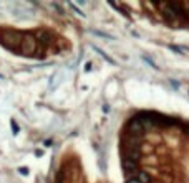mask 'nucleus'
I'll return each mask as SVG.
<instances>
[{"instance_id": "obj_1", "label": "nucleus", "mask_w": 189, "mask_h": 183, "mask_svg": "<svg viewBox=\"0 0 189 183\" xmlns=\"http://www.w3.org/2000/svg\"><path fill=\"white\" fill-rule=\"evenodd\" d=\"M126 131H128V134L133 137V139H139V137L144 135L146 129L143 127V124L139 122V119L134 117V119H131V121L128 122V125H126Z\"/></svg>"}, {"instance_id": "obj_2", "label": "nucleus", "mask_w": 189, "mask_h": 183, "mask_svg": "<svg viewBox=\"0 0 189 183\" xmlns=\"http://www.w3.org/2000/svg\"><path fill=\"white\" fill-rule=\"evenodd\" d=\"M131 181H138V183H149V181H151V177H149V175L146 173V172L138 170V172H136V175H134V177L128 178V181H126V183H131Z\"/></svg>"}, {"instance_id": "obj_3", "label": "nucleus", "mask_w": 189, "mask_h": 183, "mask_svg": "<svg viewBox=\"0 0 189 183\" xmlns=\"http://www.w3.org/2000/svg\"><path fill=\"white\" fill-rule=\"evenodd\" d=\"M123 168H124V173L128 175V178H131V177H134L136 175V163L134 162H129V160H123Z\"/></svg>"}, {"instance_id": "obj_4", "label": "nucleus", "mask_w": 189, "mask_h": 183, "mask_svg": "<svg viewBox=\"0 0 189 183\" xmlns=\"http://www.w3.org/2000/svg\"><path fill=\"white\" fill-rule=\"evenodd\" d=\"M23 50H27L25 51L27 55H31V50H35V38L33 36L27 35V36L23 38Z\"/></svg>"}, {"instance_id": "obj_5", "label": "nucleus", "mask_w": 189, "mask_h": 183, "mask_svg": "<svg viewBox=\"0 0 189 183\" xmlns=\"http://www.w3.org/2000/svg\"><path fill=\"white\" fill-rule=\"evenodd\" d=\"M139 157H141V152H139V149H128L126 150V160L129 162H138Z\"/></svg>"}, {"instance_id": "obj_6", "label": "nucleus", "mask_w": 189, "mask_h": 183, "mask_svg": "<svg viewBox=\"0 0 189 183\" xmlns=\"http://www.w3.org/2000/svg\"><path fill=\"white\" fill-rule=\"evenodd\" d=\"M37 38H38V41L40 43H43V45H48L51 41V36H50V33L48 31H45V30H40L37 33Z\"/></svg>"}, {"instance_id": "obj_7", "label": "nucleus", "mask_w": 189, "mask_h": 183, "mask_svg": "<svg viewBox=\"0 0 189 183\" xmlns=\"http://www.w3.org/2000/svg\"><path fill=\"white\" fill-rule=\"evenodd\" d=\"M65 178H66V170H65V167H61L60 170H58V173H57V180H55V183H66Z\"/></svg>"}, {"instance_id": "obj_8", "label": "nucleus", "mask_w": 189, "mask_h": 183, "mask_svg": "<svg viewBox=\"0 0 189 183\" xmlns=\"http://www.w3.org/2000/svg\"><path fill=\"white\" fill-rule=\"evenodd\" d=\"M93 50H94V51H96V53H98V55H100V56H103V58H104V59H106V61H108V63H111V65H114V61H113V59H111V58H110V56H108V55H106V53H104L103 50H100V48H96V46H93Z\"/></svg>"}, {"instance_id": "obj_9", "label": "nucleus", "mask_w": 189, "mask_h": 183, "mask_svg": "<svg viewBox=\"0 0 189 183\" xmlns=\"http://www.w3.org/2000/svg\"><path fill=\"white\" fill-rule=\"evenodd\" d=\"M110 7H113V8H118V12H120V13H121V15H124V17H126V18H129V15H128V12H126V10H123V8H121V7H120V5H118V3H116V2H110Z\"/></svg>"}, {"instance_id": "obj_10", "label": "nucleus", "mask_w": 189, "mask_h": 183, "mask_svg": "<svg viewBox=\"0 0 189 183\" xmlns=\"http://www.w3.org/2000/svg\"><path fill=\"white\" fill-rule=\"evenodd\" d=\"M91 33L93 35H98V36H101V38H106V40H111V38H113V36H110V35L103 33V31H98V30H91Z\"/></svg>"}, {"instance_id": "obj_11", "label": "nucleus", "mask_w": 189, "mask_h": 183, "mask_svg": "<svg viewBox=\"0 0 189 183\" xmlns=\"http://www.w3.org/2000/svg\"><path fill=\"white\" fill-rule=\"evenodd\" d=\"M10 125H12V132H13V135H17V134H18V125H17V122L13 121H10Z\"/></svg>"}, {"instance_id": "obj_12", "label": "nucleus", "mask_w": 189, "mask_h": 183, "mask_svg": "<svg viewBox=\"0 0 189 183\" xmlns=\"http://www.w3.org/2000/svg\"><path fill=\"white\" fill-rule=\"evenodd\" d=\"M143 59H144V61H146V63H148V65H149V66H153V68H156V69H158V65H156V63H154V61H153V59H149V58H148V56H144V55H143Z\"/></svg>"}, {"instance_id": "obj_13", "label": "nucleus", "mask_w": 189, "mask_h": 183, "mask_svg": "<svg viewBox=\"0 0 189 183\" xmlns=\"http://www.w3.org/2000/svg\"><path fill=\"white\" fill-rule=\"evenodd\" d=\"M169 50H173L174 53H184V50L181 46H176V45H169Z\"/></svg>"}, {"instance_id": "obj_14", "label": "nucleus", "mask_w": 189, "mask_h": 183, "mask_svg": "<svg viewBox=\"0 0 189 183\" xmlns=\"http://www.w3.org/2000/svg\"><path fill=\"white\" fill-rule=\"evenodd\" d=\"M70 7H71V8H73V10H75V12H76V13H78V15H80V17H85V13H83V12H81V10H78V7H76V5H73V3H70Z\"/></svg>"}, {"instance_id": "obj_15", "label": "nucleus", "mask_w": 189, "mask_h": 183, "mask_svg": "<svg viewBox=\"0 0 189 183\" xmlns=\"http://www.w3.org/2000/svg\"><path fill=\"white\" fill-rule=\"evenodd\" d=\"M18 172L22 175H28V168H25V167H22V168H18Z\"/></svg>"}, {"instance_id": "obj_16", "label": "nucleus", "mask_w": 189, "mask_h": 183, "mask_svg": "<svg viewBox=\"0 0 189 183\" xmlns=\"http://www.w3.org/2000/svg\"><path fill=\"white\" fill-rule=\"evenodd\" d=\"M183 131L186 132V134H189V122H186V124H183Z\"/></svg>"}, {"instance_id": "obj_17", "label": "nucleus", "mask_w": 189, "mask_h": 183, "mask_svg": "<svg viewBox=\"0 0 189 183\" xmlns=\"http://www.w3.org/2000/svg\"><path fill=\"white\" fill-rule=\"evenodd\" d=\"M43 145H45V147H50V145H51V140H45Z\"/></svg>"}, {"instance_id": "obj_18", "label": "nucleus", "mask_w": 189, "mask_h": 183, "mask_svg": "<svg viewBox=\"0 0 189 183\" xmlns=\"http://www.w3.org/2000/svg\"><path fill=\"white\" fill-rule=\"evenodd\" d=\"M0 78H3V76H2V74H0Z\"/></svg>"}]
</instances>
